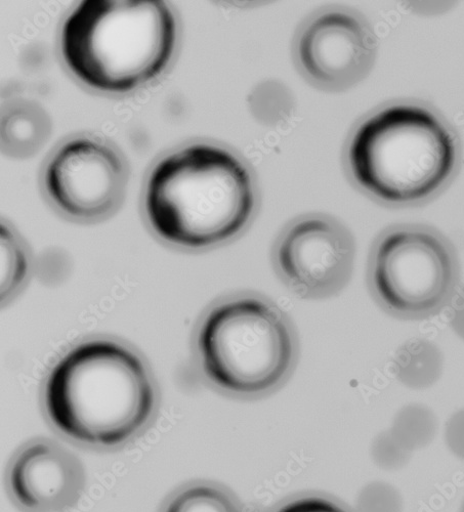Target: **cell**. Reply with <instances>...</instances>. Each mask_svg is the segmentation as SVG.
Instances as JSON below:
<instances>
[{
  "label": "cell",
  "mask_w": 464,
  "mask_h": 512,
  "mask_svg": "<svg viewBox=\"0 0 464 512\" xmlns=\"http://www.w3.org/2000/svg\"><path fill=\"white\" fill-rule=\"evenodd\" d=\"M457 144L431 110L401 104L379 111L355 133L350 149L352 174L368 194L397 205L436 195L451 178Z\"/></svg>",
  "instance_id": "obj_4"
},
{
  "label": "cell",
  "mask_w": 464,
  "mask_h": 512,
  "mask_svg": "<svg viewBox=\"0 0 464 512\" xmlns=\"http://www.w3.org/2000/svg\"><path fill=\"white\" fill-rule=\"evenodd\" d=\"M277 512H349L344 507L321 497H305L282 506Z\"/></svg>",
  "instance_id": "obj_15"
},
{
  "label": "cell",
  "mask_w": 464,
  "mask_h": 512,
  "mask_svg": "<svg viewBox=\"0 0 464 512\" xmlns=\"http://www.w3.org/2000/svg\"><path fill=\"white\" fill-rule=\"evenodd\" d=\"M28 260L19 239L8 228L2 227V292L3 300L11 297L24 283Z\"/></svg>",
  "instance_id": "obj_14"
},
{
  "label": "cell",
  "mask_w": 464,
  "mask_h": 512,
  "mask_svg": "<svg viewBox=\"0 0 464 512\" xmlns=\"http://www.w3.org/2000/svg\"><path fill=\"white\" fill-rule=\"evenodd\" d=\"M196 343L207 379L242 397L277 389L297 359V338L289 320L275 304L255 294L228 298L210 310Z\"/></svg>",
  "instance_id": "obj_5"
},
{
  "label": "cell",
  "mask_w": 464,
  "mask_h": 512,
  "mask_svg": "<svg viewBox=\"0 0 464 512\" xmlns=\"http://www.w3.org/2000/svg\"><path fill=\"white\" fill-rule=\"evenodd\" d=\"M176 41L175 17L159 0H87L65 21L61 46L81 82L125 93L163 72Z\"/></svg>",
  "instance_id": "obj_3"
},
{
  "label": "cell",
  "mask_w": 464,
  "mask_h": 512,
  "mask_svg": "<svg viewBox=\"0 0 464 512\" xmlns=\"http://www.w3.org/2000/svg\"><path fill=\"white\" fill-rule=\"evenodd\" d=\"M18 503L32 512H58L80 499L86 476L79 460L50 441H36L16 456L9 476Z\"/></svg>",
  "instance_id": "obj_10"
},
{
  "label": "cell",
  "mask_w": 464,
  "mask_h": 512,
  "mask_svg": "<svg viewBox=\"0 0 464 512\" xmlns=\"http://www.w3.org/2000/svg\"><path fill=\"white\" fill-rule=\"evenodd\" d=\"M128 181L126 166L112 147L89 138L72 140L50 160L45 176L54 204L77 220H96L119 204Z\"/></svg>",
  "instance_id": "obj_8"
},
{
  "label": "cell",
  "mask_w": 464,
  "mask_h": 512,
  "mask_svg": "<svg viewBox=\"0 0 464 512\" xmlns=\"http://www.w3.org/2000/svg\"><path fill=\"white\" fill-rule=\"evenodd\" d=\"M376 54L375 36L356 15L329 12L303 29L297 56L305 74L327 90L341 91L362 80Z\"/></svg>",
  "instance_id": "obj_9"
},
{
  "label": "cell",
  "mask_w": 464,
  "mask_h": 512,
  "mask_svg": "<svg viewBox=\"0 0 464 512\" xmlns=\"http://www.w3.org/2000/svg\"><path fill=\"white\" fill-rule=\"evenodd\" d=\"M444 355L433 340L413 338L398 351L395 371L398 379L413 390H428L441 379Z\"/></svg>",
  "instance_id": "obj_12"
},
{
  "label": "cell",
  "mask_w": 464,
  "mask_h": 512,
  "mask_svg": "<svg viewBox=\"0 0 464 512\" xmlns=\"http://www.w3.org/2000/svg\"><path fill=\"white\" fill-rule=\"evenodd\" d=\"M45 403L64 436L111 448L146 428L156 395L146 366L134 352L114 341L93 340L56 365L47 381Z\"/></svg>",
  "instance_id": "obj_1"
},
{
  "label": "cell",
  "mask_w": 464,
  "mask_h": 512,
  "mask_svg": "<svg viewBox=\"0 0 464 512\" xmlns=\"http://www.w3.org/2000/svg\"><path fill=\"white\" fill-rule=\"evenodd\" d=\"M163 512H242L239 503L225 490L197 484L177 492Z\"/></svg>",
  "instance_id": "obj_13"
},
{
  "label": "cell",
  "mask_w": 464,
  "mask_h": 512,
  "mask_svg": "<svg viewBox=\"0 0 464 512\" xmlns=\"http://www.w3.org/2000/svg\"><path fill=\"white\" fill-rule=\"evenodd\" d=\"M146 212L156 234L186 249L236 237L255 209L248 170L231 152L197 144L162 159L146 189Z\"/></svg>",
  "instance_id": "obj_2"
},
{
  "label": "cell",
  "mask_w": 464,
  "mask_h": 512,
  "mask_svg": "<svg viewBox=\"0 0 464 512\" xmlns=\"http://www.w3.org/2000/svg\"><path fill=\"white\" fill-rule=\"evenodd\" d=\"M375 300L404 319H425L448 307L459 287L460 262L452 242L426 226H400L375 242L369 261Z\"/></svg>",
  "instance_id": "obj_6"
},
{
  "label": "cell",
  "mask_w": 464,
  "mask_h": 512,
  "mask_svg": "<svg viewBox=\"0 0 464 512\" xmlns=\"http://www.w3.org/2000/svg\"><path fill=\"white\" fill-rule=\"evenodd\" d=\"M356 245L341 223L310 216L290 225L276 242L274 265L284 283L306 298L340 292L349 282Z\"/></svg>",
  "instance_id": "obj_7"
},
{
  "label": "cell",
  "mask_w": 464,
  "mask_h": 512,
  "mask_svg": "<svg viewBox=\"0 0 464 512\" xmlns=\"http://www.w3.org/2000/svg\"><path fill=\"white\" fill-rule=\"evenodd\" d=\"M51 121L38 105L22 102L6 111L2 119V147L11 157L25 159L45 145Z\"/></svg>",
  "instance_id": "obj_11"
},
{
  "label": "cell",
  "mask_w": 464,
  "mask_h": 512,
  "mask_svg": "<svg viewBox=\"0 0 464 512\" xmlns=\"http://www.w3.org/2000/svg\"><path fill=\"white\" fill-rule=\"evenodd\" d=\"M447 308L449 327L464 341V285L458 287Z\"/></svg>",
  "instance_id": "obj_16"
}]
</instances>
